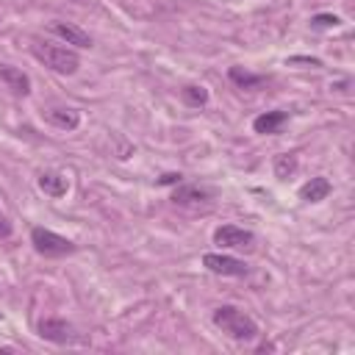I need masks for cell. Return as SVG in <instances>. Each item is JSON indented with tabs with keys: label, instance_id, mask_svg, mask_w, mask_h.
Wrapping results in <instances>:
<instances>
[{
	"label": "cell",
	"instance_id": "1",
	"mask_svg": "<svg viewBox=\"0 0 355 355\" xmlns=\"http://www.w3.org/2000/svg\"><path fill=\"white\" fill-rule=\"evenodd\" d=\"M31 53H33L44 67H50L53 72H61V75H72V72H78V67H80L78 53L69 50V47H64V44H55V42L33 39Z\"/></svg>",
	"mask_w": 355,
	"mask_h": 355
},
{
	"label": "cell",
	"instance_id": "2",
	"mask_svg": "<svg viewBox=\"0 0 355 355\" xmlns=\"http://www.w3.org/2000/svg\"><path fill=\"white\" fill-rule=\"evenodd\" d=\"M211 319H214V324H216L222 333H227V336L236 338V341H252V338L258 336L255 319L247 316L244 311L233 308V305H219Z\"/></svg>",
	"mask_w": 355,
	"mask_h": 355
},
{
	"label": "cell",
	"instance_id": "3",
	"mask_svg": "<svg viewBox=\"0 0 355 355\" xmlns=\"http://www.w3.org/2000/svg\"><path fill=\"white\" fill-rule=\"evenodd\" d=\"M31 244L44 258H61V255L75 252V244L69 239H64V236H58V233H53L47 227H33L31 230Z\"/></svg>",
	"mask_w": 355,
	"mask_h": 355
},
{
	"label": "cell",
	"instance_id": "4",
	"mask_svg": "<svg viewBox=\"0 0 355 355\" xmlns=\"http://www.w3.org/2000/svg\"><path fill=\"white\" fill-rule=\"evenodd\" d=\"M202 263L208 272L214 275H222V277H241L247 275V263L233 258V255H222V252H205L202 255Z\"/></svg>",
	"mask_w": 355,
	"mask_h": 355
},
{
	"label": "cell",
	"instance_id": "5",
	"mask_svg": "<svg viewBox=\"0 0 355 355\" xmlns=\"http://www.w3.org/2000/svg\"><path fill=\"white\" fill-rule=\"evenodd\" d=\"M255 241V236L239 225H222L214 230V244L227 247V250H250Z\"/></svg>",
	"mask_w": 355,
	"mask_h": 355
},
{
	"label": "cell",
	"instance_id": "6",
	"mask_svg": "<svg viewBox=\"0 0 355 355\" xmlns=\"http://www.w3.org/2000/svg\"><path fill=\"white\" fill-rule=\"evenodd\" d=\"M39 336L47 338V341H53V344H69V341H75V333H72V327L64 319H42L39 322Z\"/></svg>",
	"mask_w": 355,
	"mask_h": 355
},
{
	"label": "cell",
	"instance_id": "7",
	"mask_svg": "<svg viewBox=\"0 0 355 355\" xmlns=\"http://www.w3.org/2000/svg\"><path fill=\"white\" fill-rule=\"evenodd\" d=\"M50 28H53V33L61 36L67 44H75V47H92V36H89L86 31H80L78 25H72V22H58V19H55Z\"/></svg>",
	"mask_w": 355,
	"mask_h": 355
},
{
	"label": "cell",
	"instance_id": "8",
	"mask_svg": "<svg viewBox=\"0 0 355 355\" xmlns=\"http://www.w3.org/2000/svg\"><path fill=\"white\" fill-rule=\"evenodd\" d=\"M211 197H214V191L205 186H180L178 183V189L172 191V202H178V205H197V202H208Z\"/></svg>",
	"mask_w": 355,
	"mask_h": 355
},
{
	"label": "cell",
	"instance_id": "9",
	"mask_svg": "<svg viewBox=\"0 0 355 355\" xmlns=\"http://www.w3.org/2000/svg\"><path fill=\"white\" fill-rule=\"evenodd\" d=\"M39 189H42L44 194H50V197H64L67 189H69V183H67V178H64L61 172L47 169V172L39 175Z\"/></svg>",
	"mask_w": 355,
	"mask_h": 355
},
{
	"label": "cell",
	"instance_id": "10",
	"mask_svg": "<svg viewBox=\"0 0 355 355\" xmlns=\"http://www.w3.org/2000/svg\"><path fill=\"white\" fill-rule=\"evenodd\" d=\"M0 80L8 89H14L17 94H28L31 92V78L22 69H17V67H0Z\"/></svg>",
	"mask_w": 355,
	"mask_h": 355
},
{
	"label": "cell",
	"instance_id": "11",
	"mask_svg": "<svg viewBox=\"0 0 355 355\" xmlns=\"http://www.w3.org/2000/svg\"><path fill=\"white\" fill-rule=\"evenodd\" d=\"M327 194H330V180H327V178H311L308 183L300 186V197H302L305 202H319V200H324Z\"/></svg>",
	"mask_w": 355,
	"mask_h": 355
},
{
	"label": "cell",
	"instance_id": "12",
	"mask_svg": "<svg viewBox=\"0 0 355 355\" xmlns=\"http://www.w3.org/2000/svg\"><path fill=\"white\" fill-rule=\"evenodd\" d=\"M286 119H288L286 111H266V114L252 119V128H255V133H277Z\"/></svg>",
	"mask_w": 355,
	"mask_h": 355
},
{
	"label": "cell",
	"instance_id": "13",
	"mask_svg": "<svg viewBox=\"0 0 355 355\" xmlns=\"http://www.w3.org/2000/svg\"><path fill=\"white\" fill-rule=\"evenodd\" d=\"M47 119H50L55 128H61V130H75L78 122H80V114H78L75 108H50V111H47Z\"/></svg>",
	"mask_w": 355,
	"mask_h": 355
},
{
	"label": "cell",
	"instance_id": "14",
	"mask_svg": "<svg viewBox=\"0 0 355 355\" xmlns=\"http://www.w3.org/2000/svg\"><path fill=\"white\" fill-rule=\"evenodd\" d=\"M230 80L236 83V86H241V89H255L258 83H263V75H252V72H247V69H241V67H230Z\"/></svg>",
	"mask_w": 355,
	"mask_h": 355
},
{
	"label": "cell",
	"instance_id": "15",
	"mask_svg": "<svg viewBox=\"0 0 355 355\" xmlns=\"http://www.w3.org/2000/svg\"><path fill=\"white\" fill-rule=\"evenodd\" d=\"M294 169H297V155L294 153H280L275 158V175L277 178H288V175H294Z\"/></svg>",
	"mask_w": 355,
	"mask_h": 355
},
{
	"label": "cell",
	"instance_id": "16",
	"mask_svg": "<svg viewBox=\"0 0 355 355\" xmlns=\"http://www.w3.org/2000/svg\"><path fill=\"white\" fill-rule=\"evenodd\" d=\"M183 100L189 105H205L208 103V89H202V86H186L183 89Z\"/></svg>",
	"mask_w": 355,
	"mask_h": 355
},
{
	"label": "cell",
	"instance_id": "17",
	"mask_svg": "<svg viewBox=\"0 0 355 355\" xmlns=\"http://www.w3.org/2000/svg\"><path fill=\"white\" fill-rule=\"evenodd\" d=\"M338 22H341V19H338L336 14H316V17L311 19L313 28H336Z\"/></svg>",
	"mask_w": 355,
	"mask_h": 355
},
{
	"label": "cell",
	"instance_id": "18",
	"mask_svg": "<svg viewBox=\"0 0 355 355\" xmlns=\"http://www.w3.org/2000/svg\"><path fill=\"white\" fill-rule=\"evenodd\" d=\"M6 236H11V222H8V216L0 208V239H6Z\"/></svg>",
	"mask_w": 355,
	"mask_h": 355
},
{
	"label": "cell",
	"instance_id": "19",
	"mask_svg": "<svg viewBox=\"0 0 355 355\" xmlns=\"http://www.w3.org/2000/svg\"><path fill=\"white\" fill-rule=\"evenodd\" d=\"M158 183H161V186H169V183H180V175H175V172H169V175H164V178H158Z\"/></svg>",
	"mask_w": 355,
	"mask_h": 355
}]
</instances>
